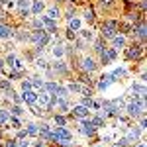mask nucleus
I'll use <instances>...</instances> for the list:
<instances>
[{"instance_id":"obj_1","label":"nucleus","mask_w":147,"mask_h":147,"mask_svg":"<svg viewBox=\"0 0 147 147\" xmlns=\"http://www.w3.org/2000/svg\"><path fill=\"white\" fill-rule=\"evenodd\" d=\"M125 110H127L129 116H134V118L143 116V110H145V98H141V102H129Z\"/></svg>"},{"instance_id":"obj_2","label":"nucleus","mask_w":147,"mask_h":147,"mask_svg":"<svg viewBox=\"0 0 147 147\" xmlns=\"http://www.w3.org/2000/svg\"><path fill=\"white\" fill-rule=\"evenodd\" d=\"M116 30H118V22H106L102 26V37L112 39L114 35H116Z\"/></svg>"},{"instance_id":"obj_3","label":"nucleus","mask_w":147,"mask_h":147,"mask_svg":"<svg viewBox=\"0 0 147 147\" xmlns=\"http://www.w3.org/2000/svg\"><path fill=\"white\" fill-rule=\"evenodd\" d=\"M55 136H57V139H59V143H65V141H69V139L73 137V134H71V131H67L63 125H57Z\"/></svg>"},{"instance_id":"obj_4","label":"nucleus","mask_w":147,"mask_h":147,"mask_svg":"<svg viewBox=\"0 0 147 147\" xmlns=\"http://www.w3.org/2000/svg\"><path fill=\"white\" fill-rule=\"evenodd\" d=\"M112 82H116V79H114L112 75H104V77H100V80H98V88H100V90H106Z\"/></svg>"},{"instance_id":"obj_5","label":"nucleus","mask_w":147,"mask_h":147,"mask_svg":"<svg viewBox=\"0 0 147 147\" xmlns=\"http://www.w3.org/2000/svg\"><path fill=\"white\" fill-rule=\"evenodd\" d=\"M143 53V45H134L127 49V59H139Z\"/></svg>"},{"instance_id":"obj_6","label":"nucleus","mask_w":147,"mask_h":147,"mask_svg":"<svg viewBox=\"0 0 147 147\" xmlns=\"http://www.w3.org/2000/svg\"><path fill=\"white\" fill-rule=\"evenodd\" d=\"M80 124H82V131H84L86 136H94V129H96V127L92 124V120H84V118H82Z\"/></svg>"},{"instance_id":"obj_7","label":"nucleus","mask_w":147,"mask_h":147,"mask_svg":"<svg viewBox=\"0 0 147 147\" xmlns=\"http://www.w3.org/2000/svg\"><path fill=\"white\" fill-rule=\"evenodd\" d=\"M39 22H41V26H45L51 34L57 30V28H55V20H51V18H47V16H41V20H39Z\"/></svg>"},{"instance_id":"obj_8","label":"nucleus","mask_w":147,"mask_h":147,"mask_svg":"<svg viewBox=\"0 0 147 147\" xmlns=\"http://www.w3.org/2000/svg\"><path fill=\"white\" fill-rule=\"evenodd\" d=\"M80 63H82V69L88 71V73H92V71L96 69V63H94V59H90V57H84Z\"/></svg>"},{"instance_id":"obj_9","label":"nucleus","mask_w":147,"mask_h":147,"mask_svg":"<svg viewBox=\"0 0 147 147\" xmlns=\"http://www.w3.org/2000/svg\"><path fill=\"white\" fill-rule=\"evenodd\" d=\"M22 98L28 102V104H35V102H37V94H35V92H32V90H24V96H22Z\"/></svg>"},{"instance_id":"obj_10","label":"nucleus","mask_w":147,"mask_h":147,"mask_svg":"<svg viewBox=\"0 0 147 147\" xmlns=\"http://www.w3.org/2000/svg\"><path fill=\"white\" fill-rule=\"evenodd\" d=\"M134 34H136L141 41H143V39H145V24L141 22L139 26H134Z\"/></svg>"},{"instance_id":"obj_11","label":"nucleus","mask_w":147,"mask_h":147,"mask_svg":"<svg viewBox=\"0 0 147 147\" xmlns=\"http://www.w3.org/2000/svg\"><path fill=\"white\" fill-rule=\"evenodd\" d=\"M73 112L77 114V116H79V118H86V116H88V108H84V106H82V104H80V106H77V108H75V110H73Z\"/></svg>"},{"instance_id":"obj_12","label":"nucleus","mask_w":147,"mask_h":147,"mask_svg":"<svg viewBox=\"0 0 147 147\" xmlns=\"http://www.w3.org/2000/svg\"><path fill=\"white\" fill-rule=\"evenodd\" d=\"M112 41H114V45H116V47H124L125 45V37H124V35H114Z\"/></svg>"},{"instance_id":"obj_13","label":"nucleus","mask_w":147,"mask_h":147,"mask_svg":"<svg viewBox=\"0 0 147 147\" xmlns=\"http://www.w3.org/2000/svg\"><path fill=\"white\" fill-rule=\"evenodd\" d=\"M79 28H80V20H77V18H71V20H69V30L77 32Z\"/></svg>"},{"instance_id":"obj_14","label":"nucleus","mask_w":147,"mask_h":147,"mask_svg":"<svg viewBox=\"0 0 147 147\" xmlns=\"http://www.w3.org/2000/svg\"><path fill=\"white\" fill-rule=\"evenodd\" d=\"M18 6H20V10H22V16H28L30 12H28V6H30V2L28 0H20L18 2Z\"/></svg>"},{"instance_id":"obj_15","label":"nucleus","mask_w":147,"mask_h":147,"mask_svg":"<svg viewBox=\"0 0 147 147\" xmlns=\"http://www.w3.org/2000/svg\"><path fill=\"white\" fill-rule=\"evenodd\" d=\"M59 14H61V12H59V8H55V6H53V8H49V10H47V18L57 20V18H59Z\"/></svg>"},{"instance_id":"obj_16","label":"nucleus","mask_w":147,"mask_h":147,"mask_svg":"<svg viewBox=\"0 0 147 147\" xmlns=\"http://www.w3.org/2000/svg\"><path fill=\"white\" fill-rule=\"evenodd\" d=\"M37 100H39V102H41V104H43V106L47 108V104H49V94L43 90L41 94H37Z\"/></svg>"},{"instance_id":"obj_17","label":"nucleus","mask_w":147,"mask_h":147,"mask_svg":"<svg viewBox=\"0 0 147 147\" xmlns=\"http://www.w3.org/2000/svg\"><path fill=\"white\" fill-rule=\"evenodd\" d=\"M10 35H12V30L0 24V37H4V39H6V37H10Z\"/></svg>"},{"instance_id":"obj_18","label":"nucleus","mask_w":147,"mask_h":147,"mask_svg":"<svg viewBox=\"0 0 147 147\" xmlns=\"http://www.w3.org/2000/svg\"><path fill=\"white\" fill-rule=\"evenodd\" d=\"M26 134H28V136H35V134H39V127H37L35 124H30L28 129H26Z\"/></svg>"},{"instance_id":"obj_19","label":"nucleus","mask_w":147,"mask_h":147,"mask_svg":"<svg viewBox=\"0 0 147 147\" xmlns=\"http://www.w3.org/2000/svg\"><path fill=\"white\" fill-rule=\"evenodd\" d=\"M53 69H55L57 73H61V75H63V73H67V67L63 65V61H57L55 65H53Z\"/></svg>"},{"instance_id":"obj_20","label":"nucleus","mask_w":147,"mask_h":147,"mask_svg":"<svg viewBox=\"0 0 147 147\" xmlns=\"http://www.w3.org/2000/svg\"><path fill=\"white\" fill-rule=\"evenodd\" d=\"M53 55H55V57H63V55H65V49H63L61 45H55V47H53Z\"/></svg>"},{"instance_id":"obj_21","label":"nucleus","mask_w":147,"mask_h":147,"mask_svg":"<svg viewBox=\"0 0 147 147\" xmlns=\"http://www.w3.org/2000/svg\"><path fill=\"white\" fill-rule=\"evenodd\" d=\"M92 124H94V127H102V125H104V118H102V116H96V118L92 120Z\"/></svg>"},{"instance_id":"obj_22","label":"nucleus","mask_w":147,"mask_h":147,"mask_svg":"<svg viewBox=\"0 0 147 147\" xmlns=\"http://www.w3.org/2000/svg\"><path fill=\"white\" fill-rule=\"evenodd\" d=\"M32 10H34V14H41L43 4H41V2H34V8H32Z\"/></svg>"},{"instance_id":"obj_23","label":"nucleus","mask_w":147,"mask_h":147,"mask_svg":"<svg viewBox=\"0 0 147 147\" xmlns=\"http://www.w3.org/2000/svg\"><path fill=\"white\" fill-rule=\"evenodd\" d=\"M94 49H96V51H98V53H102V51H104V49H106V47H104V41H102V39H98V41H96V43H94Z\"/></svg>"},{"instance_id":"obj_24","label":"nucleus","mask_w":147,"mask_h":147,"mask_svg":"<svg viewBox=\"0 0 147 147\" xmlns=\"http://www.w3.org/2000/svg\"><path fill=\"white\" fill-rule=\"evenodd\" d=\"M67 90H71V92H80L82 90V86H80V84H75V82H73V84H69V88Z\"/></svg>"},{"instance_id":"obj_25","label":"nucleus","mask_w":147,"mask_h":147,"mask_svg":"<svg viewBox=\"0 0 147 147\" xmlns=\"http://www.w3.org/2000/svg\"><path fill=\"white\" fill-rule=\"evenodd\" d=\"M84 18H86V20H88V22H92V20H94V12H92L90 8H88V10L84 12Z\"/></svg>"},{"instance_id":"obj_26","label":"nucleus","mask_w":147,"mask_h":147,"mask_svg":"<svg viewBox=\"0 0 147 147\" xmlns=\"http://www.w3.org/2000/svg\"><path fill=\"white\" fill-rule=\"evenodd\" d=\"M6 120H8V112L6 110H0V124H4Z\"/></svg>"},{"instance_id":"obj_27","label":"nucleus","mask_w":147,"mask_h":147,"mask_svg":"<svg viewBox=\"0 0 147 147\" xmlns=\"http://www.w3.org/2000/svg\"><path fill=\"white\" fill-rule=\"evenodd\" d=\"M82 106H84V108H90V106H92V100H90V96H88V98H86V96L82 98Z\"/></svg>"},{"instance_id":"obj_28","label":"nucleus","mask_w":147,"mask_h":147,"mask_svg":"<svg viewBox=\"0 0 147 147\" xmlns=\"http://www.w3.org/2000/svg\"><path fill=\"white\" fill-rule=\"evenodd\" d=\"M55 124H57V125H65V118H63V116H57V114H55Z\"/></svg>"},{"instance_id":"obj_29","label":"nucleus","mask_w":147,"mask_h":147,"mask_svg":"<svg viewBox=\"0 0 147 147\" xmlns=\"http://www.w3.org/2000/svg\"><path fill=\"white\" fill-rule=\"evenodd\" d=\"M22 90H32V82L30 80H24L22 82Z\"/></svg>"},{"instance_id":"obj_30","label":"nucleus","mask_w":147,"mask_h":147,"mask_svg":"<svg viewBox=\"0 0 147 147\" xmlns=\"http://www.w3.org/2000/svg\"><path fill=\"white\" fill-rule=\"evenodd\" d=\"M0 88H4V90H10V82H8V80H0Z\"/></svg>"},{"instance_id":"obj_31","label":"nucleus","mask_w":147,"mask_h":147,"mask_svg":"<svg viewBox=\"0 0 147 147\" xmlns=\"http://www.w3.org/2000/svg\"><path fill=\"white\" fill-rule=\"evenodd\" d=\"M82 37L90 41V39H92V32H88V30H82Z\"/></svg>"},{"instance_id":"obj_32","label":"nucleus","mask_w":147,"mask_h":147,"mask_svg":"<svg viewBox=\"0 0 147 147\" xmlns=\"http://www.w3.org/2000/svg\"><path fill=\"white\" fill-rule=\"evenodd\" d=\"M22 112H24V110L20 108V106H14V108H12V114H14V116H20Z\"/></svg>"},{"instance_id":"obj_33","label":"nucleus","mask_w":147,"mask_h":147,"mask_svg":"<svg viewBox=\"0 0 147 147\" xmlns=\"http://www.w3.org/2000/svg\"><path fill=\"white\" fill-rule=\"evenodd\" d=\"M6 63H8V65H14V63H16V55H8V59H6Z\"/></svg>"},{"instance_id":"obj_34","label":"nucleus","mask_w":147,"mask_h":147,"mask_svg":"<svg viewBox=\"0 0 147 147\" xmlns=\"http://www.w3.org/2000/svg\"><path fill=\"white\" fill-rule=\"evenodd\" d=\"M35 63H37V67H41V69H47V63L43 61V59H37Z\"/></svg>"},{"instance_id":"obj_35","label":"nucleus","mask_w":147,"mask_h":147,"mask_svg":"<svg viewBox=\"0 0 147 147\" xmlns=\"http://www.w3.org/2000/svg\"><path fill=\"white\" fill-rule=\"evenodd\" d=\"M106 53H108L110 59H116V49H106Z\"/></svg>"},{"instance_id":"obj_36","label":"nucleus","mask_w":147,"mask_h":147,"mask_svg":"<svg viewBox=\"0 0 147 147\" xmlns=\"http://www.w3.org/2000/svg\"><path fill=\"white\" fill-rule=\"evenodd\" d=\"M80 82H90V79H88V75L84 73V75H80Z\"/></svg>"},{"instance_id":"obj_37","label":"nucleus","mask_w":147,"mask_h":147,"mask_svg":"<svg viewBox=\"0 0 147 147\" xmlns=\"http://www.w3.org/2000/svg\"><path fill=\"white\" fill-rule=\"evenodd\" d=\"M12 120V124H14V127H20V120L18 118H10Z\"/></svg>"},{"instance_id":"obj_38","label":"nucleus","mask_w":147,"mask_h":147,"mask_svg":"<svg viewBox=\"0 0 147 147\" xmlns=\"http://www.w3.org/2000/svg\"><path fill=\"white\" fill-rule=\"evenodd\" d=\"M67 37L69 39H75V32L73 30H67Z\"/></svg>"},{"instance_id":"obj_39","label":"nucleus","mask_w":147,"mask_h":147,"mask_svg":"<svg viewBox=\"0 0 147 147\" xmlns=\"http://www.w3.org/2000/svg\"><path fill=\"white\" fill-rule=\"evenodd\" d=\"M118 143H120V145H122V147H125V145H127V139H125V137H122V139H120Z\"/></svg>"},{"instance_id":"obj_40","label":"nucleus","mask_w":147,"mask_h":147,"mask_svg":"<svg viewBox=\"0 0 147 147\" xmlns=\"http://www.w3.org/2000/svg\"><path fill=\"white\" fill-rule=\"evenodd\" d=\"M6 147H16V141L12 139V141H6Z\"/></svg>"},{"instance_id":"obj_41","label":"nucleus","mask_w":147,"mask_h":147,"mask_svg":"<svg viewBox=\"0 0 147 147\" xmlns=\"http://www.w3.org/2000/svg\"><path fill=\"white\" fill-rule=\"evenodd\" d=\"M16 147H30V143L28 141H20V145H16Z\"/></svg>"},{"instance_id":"obj_42","label":"nucleus","mask_w":147,"mask_h":147,"mask_svg":"<svg viewBox=\"0 0 147 147\" xmlns=\"http://www.w3.org/2000/svg\"><path fill=\"white\" fill-rule=\"evenodd\" d=\"M35 147H43V141H37V143H35Z\"/></svg>"},{"instance_id":"obj_43","label":"nucleus","mask_w":147,"mask_h":147,"mask_svg":"<svg viewBox=\"0 0 147 147\" xmlns=\"http://www.w3.org/2000/svg\"><path fill=\"white\" fill-rule=\"evenodd\" d=\"M137 147H145V143H139V145H137Z\"/></svg>"},{"instance_id":"obj_44","label":"nucleus","mask_w":147,"mask_h":147,"mask_svg":"<svg viewBox=\"0 0 147 147\" xmlns=\"http://www.w3.org/2000/svg\"><path fill=\"white\" fill-rule=\"evenodd\" d=\"M0 71H2V61H0Z\"/></svg>"},{"instance_id":"obj_45","label":"nucleus","mask_w":147,"mask_h":147,"mask_svg":"<svg viewBox=\"0 0 147 147\" xmlns=\"http://www.w3.org/2000/svg\"><path fill=\"white\" fill-rule=\"evenodd\" d=\"M114 147H120V145H114Z\"/></svg>"},{"instance_id":"obj_46","label":"nucleus","mask_w":147,"mask_h":147,"mask_svg":"<svg viewBox=\"0 0 147 147\" xmlns=\"http://www.w3.org/2000/svg\"><path fill=\"white\" fill-rule=\"evenodd\" d=\"M0 18H2V14H0Z\"/></svg>"}]
</instances>
